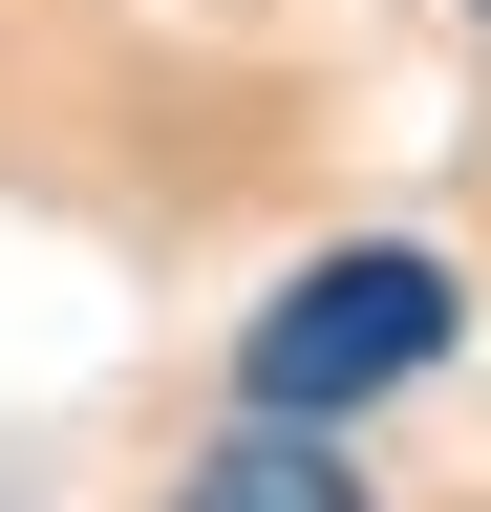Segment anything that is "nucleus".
<instances>
[{"label": "nucleus", "instance_id": "3", "mask_svg": "<svg viewBox=\"0 0 491 512\" xmlns=\"http://www.w3.org/2000/svg\"><path fill=\"white\" fill-rule=\"evenodd\" d=\"M470 22H491V0H470Z\"/></svg>", "mask_w": 491, "mask_h": 512}, {"label": "nucleus", "instance_id": "1", "mask_svg": "<svg viewBox=\"0 0 491 512\" xmlns=\"http://www.w3.org/2000/svg\"><path fill=\"white\" fill-rule=\"evenodd\" d=\"M427 363H449V256L363 235V256H321L299 299H257L235 406H257V427H342V406H385V384H427Z\"/></svg>", "mask_w": 491, "mask_h": 512}, {"label": "nucleus", "instance_id": "2", "mask_svg": "<svg viewBox=\"0 0 491 512\" xmlns=\"http://www.w3.org/2000/svg\"><path fill=\"white\" fill-rule=\"evenodd\" d=\"M171 512H363V470H342L321 427H235V448H214Z\"/></svg>", "mask_w": 491, "mask_h": 512}]
</instances>
